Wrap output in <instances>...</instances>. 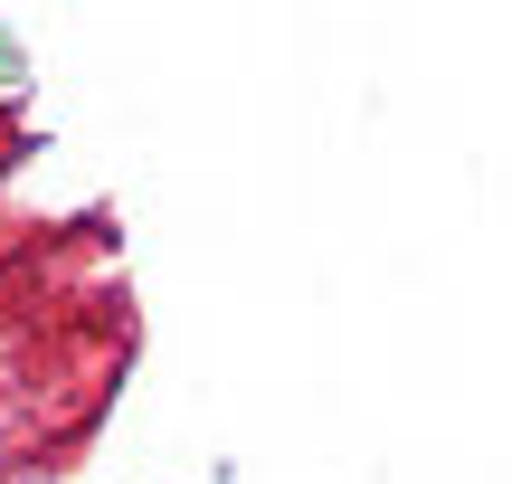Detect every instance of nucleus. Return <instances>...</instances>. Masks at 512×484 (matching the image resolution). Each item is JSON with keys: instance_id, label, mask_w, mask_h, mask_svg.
Returning <instances> with one entry per match:
<instances>
[]
</instances>
